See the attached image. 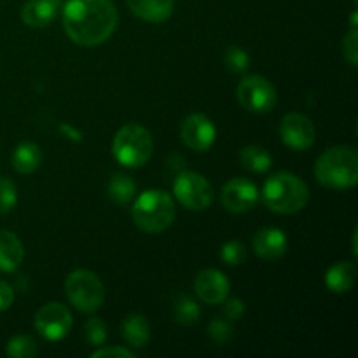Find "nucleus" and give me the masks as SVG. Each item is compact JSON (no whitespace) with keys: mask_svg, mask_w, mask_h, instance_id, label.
I'll return each mask as SVG.
<instances>
[{"mask_svg":"<svg viewBox=\"0 0 358 358\" xmlns=\"http://www.w3.org/2000/svg\"><path fill=\"white\" fill-rule=\"evenodd\" d=\"M119 21L112 0H69L63 9V28L70 41L93 48L112 37Z\"/></svg>","mask_w":358,"mask_h":358,"instance_id":"obj_1","label":"nucleus"},{"mask_svg":"<svg viewBox=\"0 0 358 358\" xmlns=\"http://www.w3.org/2000/svg\"><path fill=\"white\" fill-rule=\"evenodd\" d=\"M315 177L332 191H348L358 182V152L352 145H336L325 150L315 163Z\"/></svg>","mask_w":358,"mask_h":358,"instance_id":"obj_2","label":"nucleus"},{"mask_svg":"<svg viewBox=\"0 0 358 358\" xmlns=\"http://www.w3.org/2000/svg\"><path fill=\"white\" fill-rule=\"evenodd\" d=\"M310 199V189L303 178L290 171H278L266 180L262 203L266 208L282 215L301 212Z\"/></svg>","mask_w":358,"mask_h":358,"instance_id":"obj_3","label":"nucleus"},{"mask_svg":"<svg viewBox=\"0 0 358 358\" xmlns=\"http://www.w3.org/2000/svg\"><path fill=\"white\" fill-rule=\"evenodd\" d=\"M131 213L133 222L140 231L149 234L163 233L173 224V198L159 189H150L136 198Z\"/></svg>","mask_w":358,"mask_h":358,"instance_id":"obj_4","label":"nucleus"},{"mask_svg":"<svg viewBox=\"0 0 358 358\" xmlns=\"http://www.w3.org/2000/svg\"><path fill=\"white\" fill-rule=\"evenodd\" d=\"M152 149V135L140 124L122 126L112 142V154L126 168H142L149 163Z\"/></svg>","mask_w":358,"mask_h":358,"instance_id":"obj_5","label":"nucleus"},{"mask_svg":"<svg viewBox=\"0 0 358 358\" xmlns=\"http://www.w3.org/2000/svg\"><path fill=\"white\" fill-rule=\"evenodd\" d=\"M65 292L72 306L83 313H94L105 301L103 283L87 269H76L66 276Z\"/></svg>","mask_w":358,"mask_h":358,"instance_id":"obj_6","label":"nucleus"},{"mask_svg":"<svg viewBox=\"0 0 358 358\" xmlns=\"http://www.w3.org/2000/svg\"><path fill=\"white\" fill-rule=\"evenodd\" d=\"M175 198L184 208L201 212L213 203V187L203 175L196 171H182L173 184Z\"/></svg>","mask_w":358,"mask_h":358,"instance_id":"obj_7","label":"nucleus"},{"mask_svg":"<svg viewBox=\"0 0 358 358\" xmlns=\"http://www.w3.org/2000/svg\"><path fill=\"white\" fill-rule=\"evenodd\" d=\"M236 96L241 107H245L250 112H255V114L271 112L275 108L276 101H278V94H276L275 86L266 77L261 76L245 77L238 84Z\"/></svg>","mask_w":358,"mask_h":358,"instance_id":"obj_8","label":"nucleus"},{"mask_svg":"<svg viewBox=\"0 0 358 358\" xmlns=\"http://www.w3.org/2000/svg\"><path fill=\"white\" fill-rule=\"evenodd\" d=\"M34 324L45 341H59L72 331L73 318L66 306L59 303H49L37 311Z\"/></svg>","mask_w":358,"mask_h":358,"instance_id":"obj_9","label":"nucleus"},{"mask_svg":"<svg viewBox=\"0 0 358 358\" xmlns=\"http://www.w3.org/2000/svg\"><path fill=\"white\" fill-rule=\"evenodd\" d=\"M280 136L283 143L292 150H308L315 143L317 129L311 119L304 114H287L280 124Z\"/></svg>","mask_w":358,"mask_h":358,"instance_id":"obj_10","label":"nucleus"},{"mask_svg":"<svg viewBox=\"0 0 358 358\" xmlns=\"http://www.w3.org/2000/svg\"><path fill=\"white\" fill-rule=\"evenodd\" d=\"M220 201L226 210L233 213H243L254 208L259 201V189L247 178H231L220 192Z\"/></svg>","mask_w":358,"mask_h":358,"instance_id":"obj_11","label":"nucleus"},{"mask_svg":"<svg viewBox=\"0 0 358 358\" xmlns=\"http://www.w3.org/2000/svg\"><path fill=\"white\" fill-rule=\"evenodd\" d=\"M180 135L189 149L196 152H205L215 142L217 129L205 114H191L182 122Z\"/></svg>","mask_w":358,"mask_h":358,"instance_id":"obj_12","label":"nucleus"},{"mask_svg":"<svg viewBox=\"0 0 358 358\" xmlns=\"http://www.w3.org/2000/svg\"><path fill=\"white\" fill-rule=\"evenodd\" d=\"M194 290L199 299L210 306H215L224 303L229 296V280L219 269H203L196 275Z\"/></svg>","mask_w":358,"mask_h":358,"instance_id":"obj_13","label":"nucleus"},{"mask_svg":"<svg viewBox=\"0 0 358 358\" xmlns=\"http://www.w3.org/2000/svg\"><path fill=\"white\" fill-rule=\"evenodd\" d=\"M252 245H254V252L259 259L273 262L285 255L287 248H289V238L278 227H264L254 234Z\"/></svg>","mask_w":358,"mask_h":358,"instance_id":"obj_14","label":"nucleus"},{"mask_svg":"<svg viewBox=\"0 0 358 358\" xmlns=\"http://www.w3.org/2000/svg\"><path fill=\"white\" fill-rule=\"evenodd\" d=\"M62 0H28L21 9V20L30 28H44L56 17Z\"/></svg>","mask_w":358,"mask_h":358,"instance_id":"obj_15","label":"nucleus"},{"mask_svg":"<svg viewBox=\"0 0 358 358\" xmlns=\"http://www.w3.org/2000/svg\"><path fill=\"white\" fill-rule=\"evenodd\" d=\"M136 17L149 23H163L173 14L175 0H126Z\"/></svg>","mask_w":358,"mask_h":358,"instance_id":"obj_16","label":"nucleus"},{"mask_svg":"<svg viewBox=\"0 0 358 358\" xmlns=\"http://www.w3.org/2000/svg\"><path fill=\"white\" fill-rule=\"evenodd\" d=\"M23 257L24 248L20 238L10 231L0 229V271H16Z\"/></svg>","mask_w":358,"mask_h":358,"instance_id":"obj_17","label":"nucleus"},{"mask_svg":"<svg viewBox=\"0 0 358 358\" xmlns=\"http://www.w3.org/2000/svg\"><path fill=\"white\" fill-rule=\"evenodd\" d=\"M122 338L133 348H143L150 339V325L143 315L131 313L122 320Z\"/></svg>","mask_w":358,"mask_h":358,"instance_id":"obj_18","label":"nucleus"},{"mask_svg":"<svg viewBox=\"0 0 358 358\" xmlns=\"http://www.w3.org/2000/svg\"><path fill=\"white\" fill-rule=\"evenodd\" d=\"M357 278V269L353 262H338L325 273V285L331 292L345 294L353 287Z\"/></svg>","mask_w":358,"mask_h":358,"instance_id":"obj_19","label":"nucleus"},{"mask_svg":"<svg viewBox=\"0 0 358 358\" xmlns=\"http://www.w3.org/2000/svg\"><path fill=\"white\" fill-rule=\"evenodd\" d=\"M13 168L21 175H30L41 166L42 163V152L41 147L34 142H23L14 149L13 157Z\"/></svg>","mask_w":358,"mask_h":358,"instance_id":"obj_20","label":"nucleus"},{"mask_svg":"<svg viewBox=\"0 0 358 358\" xmlns=\"http://www.w3.org/2000/svg\"><path fill=\"white\" fill-rule=\"evenodd\" d=\"M240 163L245 170L252 171V173H266V171L271 170L273 157L264 147L248 145L241 149Z\"/></svg>","mask_w":358,"mask_h":358,"instance_id":"obj_21","label":"nucleus"},{"mask_svg":"<svg viewBox=\"0 0 358 358\" xmlns=\"http://www.w3.org/2000/svg\"><path fill=\"white\" fill-rule=\"evenodd\" d=\"M108 198L115 203V205H128L133 201L136 192V184L131 177L124 173L112 175L110 180L107 184Z\"/></svg>","mask_w":358,"mask_h":358,"instance_id":"obj_22","label":"nucleus"},{"mask_svg":"<svg viewBox=\"0 0 358 358\" xmlns=\"http://www.w3.org/2000/svg\"><path fill=\"white\" fill-rule=\"evenodd\" d=\"M199 315H201V310H199L198 303L194 299L187 296L178 297L173 306V317L178 324L194 325L199 320Z\"/></svg>","mask_w":358,"mask_h":358,"instance_id":"obj_23","label":"nucleus"},{"mask_svg":"<svg viewBox=\"0 0 358 358\" xmlns=\"http://www.w3.org/2000/svg\"><path fill=\"white\" fill-rule=\"evenodd\" d=\"M37 343L30 336H16L6 346V353L13 358H30L37 355Z\"/></svg>","mask_w":358,"mask_h":358,"instance_id":"obj_24","label":"nucleus"},{"mask_svg":"<svg viewBox=\"0 0 358 358\" xmlns=\"http://www.w3.org/2000/svg\"><path fill=\"white\" fill-rule=\"evenodd\" d=\"M224 62H226V66L229 72L233 73H241L250 66V56L247 55V51L241 48H227L226 56H224Z\"/></svg>","mask_w":358,"mask_h":358,"instance_id":"obj_25","label":"nucleus"},{"mask_svg":"<svg viewBox=\"0 0 358 358\" xmlns=\"http://www.w3.org/2000/svg\"><path fill=\"white\" fill-rule=\"evenodd\" d=\"M219 255L224 264L227 266H240L247 261V250H245L243 243H240L236 240L224 243Z\"/></svg>","mask_w":358,"mask_h":358,"instance_id":"obj_26","label":"nucleus"},{"mask_svg":"<svg viewBox=\"0 0 358 358\" xmlns=\"http://www.w3.org/2000/svg\"><path fill=\"white\" fill-rule=\"evenodd\" d=\"M17 203L16 185L9 178H0V215L9 213Z\"/></svg>","mask_w":358,"mask_h":358,"instance_id":"obj_27","label":"nucleus"},{"mask_svg":"<svg viewBox=\"0 0 358 358\" xmlns=\"http://www.w3.org/2000/svg\"><path fill=\"white\" fill-rule=\"evenodd\" d=\"M84 338H86V341L90 345L101 346L105 343V339H107V327H105V324L100 318H90L86 327H84Z\"/></svg>","mask_w":358,"mask_h":358,"instance_id":"obj_28","label":"nucleus"},{"mask_svg":"<svg viewBox=\"0 0 358 358\" xmlns=\"http://www.w3.org/2000/svg\"><path fill=\"white\" fill-rule=\"evenodd\" d=\"M343 55L348 59L350 65L355 66L358 63V30L352 28L343 41Z\"/></svg>","mask_w":358,"mask_h":358,"instance_id":"obj_29","label":"nucleus"},{"mask_svg":"<svg viewBox=\"0 0 358 358\" xmlns=\"http://www.w3.org/2000/svg\"><path fill=\"white\" fill-rule=\"evenodd\" d=\"M208 336L215 345H224L231 338V325L224 320H213L208 325Z\"/></svg>","mask_w":358,"mask_h":358,"instance_id":"obj_30","label":"nucleus"},{"mask_svg":"<svg viewBox=\"0 0 358 358\" xmlns=\"http://www.w3.org/2000/svg\"><path fill=\"white\" fill-rule=\"evenodd\" d=\"M135 353L129 350L121 348V346H107V348H100L96 352L91 353V358H133Z\"/></svg>","mask_w":358,"mask_h":358,"instance_id":"obj_31","label":"nucleus"},{"mask_svg":"<svg viewBox=\"0 0 358 358\" xmlns=\"http://www.w3.org/2000/svg\"><path fill=\"white\" fill-rule=\"evenodd\" d=\"M224 313H226L227 318H231V320H238V318H241V315L245 313V304L243 301L240 299V297H231V299L224 301Z\"/></svg>","mask_w":358,"mask_h":358,"instance_id":"obj_32","label":"nucleus"},{"mask_svg":"<svg viewBox=\"0 0 358 358\" xmlns=\"http://www.w3.org/2000/svg\"><path fill=\"white\" fill-rule=\"evenodd\" d=\"M13 301H14L13 289H10L9 283L0 280V311H6L7 308H10Z\"/></svg>","mask_w":358,"mask_h":358,"instance_id":"obj_33","label":"nucleus"},{"mask_svg":"<svg viewBox=\"0 0 358 358\" xmlns=\"http://www.w3.org/2000/svg\"><path fill=\"white\" fill-rule=\"evenodd\" d=\"M59 131L65 133V136H69L70 140H73V142H83V133L77 131V129H73L70 124H59Z\"/></svg>","mask_w":358,"mask_h":358,"instance_id":"obj_34","label":"nucleus"},{"mask_svg":"<svg viewBox=\"0 0 358 358\" xmlns=\"http://www.w3.org/2000/svg\"><path fill=\"white\" fill-rule=\"evenodd\" d=\"M352 245H353V255H357L358 254V250H357V229H355V233H353V241H352Z\"/></svg>","mask_w":358,"mask_h":358,"instance_id":"obj_35","label":"nucleus"},{"mask_svg":"<svg viewBox=\"0 0 358 358\" xmlns=\"http://www.w3.org/2000/svg\"><path fill=\"white\" fill-rule=\"evenodd\" d=\"M357 17H358V14H357V10H355V13L352 14V28H357Z\"/></svg>","mask_w":358,"mask_h":358,"instance_id":"obj_36","label":"nucleus"}]
</instances>
